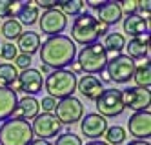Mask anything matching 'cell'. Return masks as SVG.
I'll return each instance as SVG.
<instances>
[{
	"instance_id": "13",
	"label": "cell",
	"mask_w": 151,
	"mask_h": 145,
	"mask_svg": "<svg viewBox=\"0 0 151 145\" xmlns=\"http://www.w3.org/2000/svg\"><path fill=\"white\" fill-rule=\"evenodd\" d=\"M127 131L135 140L147 141V138L151 136V113L149 111L133 113L127 120Z\"/></svg>"
},
{
	"instance_id": "19",
	"label": "cell",
	"mask_w": 151,
	"mask_h": 145,
	"mask_svg": "<svg viewBox=\"0 0 151 145\" xmlns=\"http://www.w3.org/2000/svg\"><path fill=\"white\" fill-rule=\"evenodd\" d=\"M17 104H18V96L13 89L0 87V121H6L11 118Z\"/></svg>"
},
{
	"instance_id": "18",
	"label": "cell",
	"mask_w": 151,
	"mask_h": 145,
	"mask_svg": "<svg viewBox=\"0 0 151 145\" xmlns=\"http://www.w3.org/2000/svg\"><path fill=\"white\" fill-rule=\"evenodd\" d=\"M99 11V16H96V20L100 22V24L104 26H115L118 24V22L122 20V11H120V6H118V2H115V0H107V2H102V6L96 9Z\"/></svg>"
},
{
	"instance_id": "17",
	"label": "cell",
	"mask_w": 151,
	"mask_h": 145,
	"mask_svg": "<svg viewBox=\"0 0 151 145\" xmlns=\"http://www.w3.org/2000/svg\"><path fill=\"white\" fill-rule=\"evenodd\" d=\"M122 27L124 33L131 38H142L147 36V31H149V20L142 15H131V16H126L122 22Z\"/></svg>"
},
{
	"instance_id": "26",
	"label": "cell",
	"mask_w": 151,
	"mask_h": 145,
	"mask_svg": "<svg viewBox=\"0 0 151 145\" xmlns=\"http://www.w3.org/2000/svg\"><path fill=\"white\" fill-rule=\"evenodd\" d=\"M40 16V11L37 6H33V2H26V6L22 7V11L18 13V24L20 26H33L38 22Z\"/></svg>"
},
{
	"instance_id": "41",
	"label": "cell",
	"mask_w": 151,
	"mask_h": 145,
	"mask_svg": "<svg viewBox=\"0 0 151 145\" xmlns=\"http://www.w3.org/2000/svg\"><path fill=\"white\" fill-rule=\"evenodd\" d=\"M86 145H107V143H106V141H100V140H99V141H89V143H86Z\"/></svg>"
},
{
	"instance_id": "33",
	"label": "cell",
	"mask_w": 151,
	"mask_h": 145,
	"mask_svg": "<svg viewBox=\"0 0 151 145\" xmlns=\"http://www.w3.org/2000/svg\"><path fill=\"white\" fill-rule=\"evenodd\" d=\"M31 62H33V60H31V56H29V54H24V53H18V56L15 58V67L17 69H22V71H26V69H29L31 67Z\"/></svg>"
},
{
	"instance_id": "28",
	"label": "cell",
	"mask_w": 151,
	"mask_h": 145,
	"mask_svg": "<svg viewBox=\"0 0 151 145\" xmlns=\"http://www.w3.org/2000/svg\"><path fill=\"white\" fill-rule=\"evenodd\" d=\"M104 136H106L107 145H122L126 141V138H127V132L120 125H113V127H107Z\"/></svg>"
},
{
	"instance_id": "25",
	"label": "cell",
	"mask_w": 151,
	"mask_h": 145,
	"mask_svg": "<svg viewBox=\"0 0 151 145\" xmlns=\"http://www.w3.org/2000/svg\"><path fill=\"white\" fill-rule=\"evenodd\" d=\"M0 31H2V36L7 40V42H15V40H18L20 38V35H22V26L18 24V20L17 18H9V20H6L2 26H0Z\"/></svg>"
},
{
	"instance_id": "42",
	"label": "cell",
	"mask_w": 151,
	"mask_h": 145,
	"mask_svg": "<svg viewBox=\"0 0 151 145\" xmlns=\"http://www.w3.org/2000/svg\"><path fill=\"white\" fill-rule=\"evenodd\" d=\"M100 76H102V80H100V82H109V78H107L106 71H102V73H100Z\"/></svg>"
},
{
	"instance_id": "14",
	"label": "cell",
	"mask_w": 151,
	"mask_h": 145,
	"mask_svg": "<svg viewBox=\"0 0 151 145\" xmlns=\"http://www.w3.org/2000/svg\"><path fill=\"white\" fill-rule=\"evenodd\" d=\"M107 131V120L96 113H88L80 120V132L89 140H99Z\"/></svg>"
},
{
	"instance_id": "30",
	"label": "cell",
	"mask_w": 151,
	"mask_h": 145,
	"mask_svg": "<svg viewBox=\"0 0 151 145\" xmlns=\"http://www.w3.org/2000/svg\"><path fill=\"white\" fill-rule=\"evenodd\" d=\"M17 56H18V49H17L15 44L6 42V44H2V46H0V58L6 60V64H9L11 60H15Z\"/></svg>"
},
{
	"instance_id": "21",
	"label": "cell",
	"mask_w": 151,
	"mask_h": 145,
	"mask_svg": "<svg viewBox=\"0 0 151 145\" xmlns=\"http://www.w3.org/2000/svg\"><path fill=\"white\" fill-rule=\"evenodd\" d=\"M40 35L38 33H33V31H26L20 35L18 38V44H17V49H20L24 54H35L38 49H40Z\"/></svg>"
},
{
	"instance_id": "4",
	"label": "cell",
	"mask_w": 151,
	"mask_h": 145,
	"mask_svg": "<svg viewBox=\"0 0 151 145\" xmlns=\"http://www.w3.org/2000/svg\"><path fill=\"white\" fill-rule=\"evenodd\" d=\"M33 138L31 124L26 120L9 118L0 125V145H29Z\"/></svg>"
},
{
	"instance_id": "16",
	"label": "cell",
	"mask_w": 151,
	"mask_h": 145,
	"mask_svg": "<svg viewBox=\"0 0 151 145\" xmlns=\"http://www.w3.org/2000/svg\"><path fill=\"white\" fill-rule=\"evenodd\" d=\"M77 91H78L86 100H91V102H95V100L100 96V93L104 91V87H102L100 78L91 76V74H84V76H80L78 80H77Z\"/></svg>"
},
{
	"instance_id": "2",
	"label": "cell",
	"mask_w": 151,
	"mask_h": 145,
	"mask_svg": "<svg viewBox=\"0 0 151 145\" xmlns=\"http://www.w3.org/2000/svg\"><path fill=\"white\" fill-rule=\"evenodd\" d=\"M107 51L100 42H95L91 46H86L77 53V65L86 74H100L107 64Z\"/></svg>"
},
{
	"instance_id": "24",
	"label": "cell",
	"mask_w": 151,
	"mask_h": 145,
	"mask_svg": "<svg viewBox=\"0 0 151 145\" xmlns=\"http://www.w3.org/2000/svg\"><path fill=\"white\" fill-rule=\"evenodd\" d=\"M102 46H104L106 51H109V53L122 54V51L126 47V36L122 35V33H107Z\"/></svg>"
},
{
	"instance_id": "12",
	"label": "cell",
	"mask_w": 151,
	"mask_h": 145,
	"mask_svg": "<svg viewBox=\"0 0 151 145\" xmlns=\"http://www.w3.org/2000/svg\"><path fill=\"white\" fill-rule=\"evenodd\" d=\"M122 102H124V109H131L135 113H138V111H149L151 93H149V89L127 87L122 91Z\"/></svg>"
},
{
	"instance_id": "43",
	"label": "cell",
	"mask_w": 151,
	"mask_h": 145,
	"mask_svg": "<svg viewBox=\"0 0 151 145\" xmlns=\"http://www.w3.org/2000/svg\"><path fill=\"white\" fill-rule=\"evenodd\" d=\"M0 26H2V22H0Z\"/></svg>"
},
{
	"instance_id": "36",
	"label": "cell",
	"mask_w": 151,
	"mask_h": 145,
	"mask_svg": "<svg viewBox=\"0 0 151 145\" xmlns=\"http://www.w3.org/2000/svg\"><path fill=\"white\" fill-rule=\"evenodd\" d=\"M149 4H151L149 0H142V2H138V9L142 11V13H146V18H147V15H149V9H151Z\"/></svg>"
},
{
	"instance_id": "20",
	"label": "cell",
	"mask_w": 151,
	"mask_h": 145,
	"mask_svg": "<svg viewBox=\"0 0 151 145\" xmlns=\"http://www.w3.org/2000/svg\"><path fill=\"white\" fill-rule=\"evenodd\" d=\"M126 56H129L131 60H144L147 58L149 54V40L147 36H142V38H131L127 44H126Z\"/></svg>"
},
{
	"instance_id": "9",
	"label": "cell",
	"mask_w": 151,
	"mask_h": 145,
	"mask_svg": "<svg viewBox=\"0 0 151 145\" xmlns=\"http://www.w3.org/2000/svg\"><path fill=\"white\" fill-rule=\"evenodd\" d=\"M42 85H44V78H42V74L38 73V69H33L29 67L22 73H18V78L17 82L13 84V91H20L24 93L26 96H35L42 91Z\"/></svg>"
},
{
	"instance_id": "11",
	"label": "cell",
	"mask_w": 151,
	"mask_h": 145,
	"mask_svg": "<svg viewBox=\"0 0 151 145\" xmlns=\"http://www.w3.org/2000/svg\"><path fill=\"white\" fill-rule=\"evenodd\" d=\"M38 26H40V33L49 36H57L68 27V18L64 13H60L58 7L44 11L42 16H38Z\"/></svg>"
},
{
	"instance_id": "23",
	"label": "cell",
	"mask_w": 151,
	"mask_h": 145,
	"mask_svg": "<svg viewBox=\"0 0 151 145\" xmlns=\"http://www.w3.org/2000/svg\"><path fill=\"white\" fill-rule=\"evenodd\" d=\"M18 78V69L13 64H0V87L2 89H11L13 84Z\"/></svg>"
},
{
	"instance_id": "22",
	"label": "cell",
	"mask_w": 151,
	"mask_h": 145,
	"mask_svg": "<svg viewBox=\"0 0 151 145\" xmlns=\"http://www.w3.org/2000/svg\"><path fill=\"white\" fill-rule=\"evenodd\" d=\"M135 80V87H140V89H149L151 85V67H149V62L144 60L140 62L138 65H135V73H133V78Z\"/></svg>"
},
{
	"instance_id": "35",
	"label": "cell",
	"mask_w": 151,
	"mask_h": 145,
	"mask_svg": "<svg viewBox=\"0 0 151 145\" xmlns=\"http://www.w3.org/2000/svg\"><path fill=\"white\" fill-rule=\"evenodd\" d=\"M35 4H37V7H38V9H46V11L55 9V7L58 6L57 0H38V2H35Z\"/></svg>"
},
{
	"instance_id": "39",
	"label": "cell",
	"mask_w": 151,
	"mask_h": 145,
	"mask_svg": "<svg viewBox=\"0 0 151 145\" xmlns=\"http://www.w3.org/2000/svg\"><path fill=\"white\" fill-rule=\"evenodd\" d=\"M127 145H149V141H142V140H133V141H129Z\"/></svg>"
},
{
	"instance_id": "8",
	"label": "cell",
	"mask_w": 151,
	"mask_h": 145,
	"mask_svg": "<svg viewBox=\"0 0 151 145\" xmlns=\"http://www.w3.org/2000/svg\"><path fill=\"white\" fill-rule=\"evenodd\" d=\"M53 113H55L57 120L62 125H73V124H77V121L82 120L84 105L78 98L69 96V98H64L60 102H57V107H55Z\"/></svg>"
},
{
	"instance_id": "7",
	"label": "cell",
	"mask_w": 151,
	"mask_h": 145,
	"mask_svg": "<svg viewBox=\"0 0 151 145\" xmlns=\"http://www.w3.org/2000/svg\"><path fill=\"white\" fill-rule=\"evenodd\" d=\"M96 111L102 118H115L124 113V102H122V91L118 89H104L100 96L95 100Z\"/></svg>"
},
{
	"instance_id": "29",
	"label": "cell",
	"mask_w": 151,
	"mask_h": 145,
	"mask_svg": "<svg viewBox=\"0 0 151 145\" xmlns=\"http://www.w3.org/2000/svg\"><path fill=\"white\" fill-rule=\"evenodd\" d=\"M84 0H64V2H58L57 7H60L58 11L64 15H71V16H78L82 13V9H84Z\"/></svg>"
},
{
	"instance_id": "40",
	"label": "cell",
	"mask_w": 151,
	"mask_h": 145,
	"mask_svg": "<svg viewBox=\"0 0 151 145\" xmlns=\"http://www.w3.org/2000/svg\"><path fill=\"white\" fill-rule=\"evenodd\" d=\"M38 73H40V74H49V73H51V69H49V67H46V65H40Z\"/></svg>"
},
{
	"instance_id": "6",
	"label": "cell",
	"mask_w": 151,
	"mask_h": 145,
	"mask_svg": "<svg viewBox=\"0 0 151 145\" xmlns=\"http://www.w3.org/2000/svg\"><path fill=\"white\" fill-rule=\"evenodd\" d=\"M135 65H137V62L131 60L129 56H126V54H115L111 60H107L104 71H106L107 78H109V82L127 84L133 78Z\"/></svg>"
},
{
	"instance_id": "5",
	"label": "cell",
	"mask_w": 151,
	"mask_h": 145,
	"mask_svg": "<svg viewBox=\"0 0 151 145\" xmlns=\"http://www.w3.org/2000/svg\"><path fill=\"white\" fill-rule=\"evenodd\" d=\"M99 24L91 13H80L77 18L73 20L71 26V36H73V44L75 46H91V44L99 42L100 35H99Z\"/></svg>"
},
{
	"instance_id": "27",
	"label": "cell",
	"mask_w": 151,
	"mask_h": 145,
	"mask_svg": "<svg viewBox=\"0 0 151 145\" xmlns=\"http://www.w3.org/2000/svg\"><path fill=\"white\" fill-rule=\"evenodd\" d=\"M26 2H13V0H0V18H15L22 11Z\"/></svg>"
},
{
	"instance_id": "37",
	"label": "cell",
	"mask_w": 151,
	"mask_h": 145,
	"mask_svg": "<svg viewBox=\"0 0 151 145\" xmlns=\"http://www.w3.org/2000/svg\"><path fill=\"white\" fill-rule=\"evenodd\" d=\"M84 4H88L91 9H99V7L102 6V2H100V0H88V2H84Z\"/></svg>"
},
{
	"instance_id": "38",
	"label": "cell",
	"mask_w": 151,
	"mask_h": 145,
	"mask_svg": "<svg viewBox=\"0 0 151 145\" xmlns=\"http://www.w3.org/2000/svg\"><path fill=\"white\" fill-rule=\"evenodd\" d=\"M29 145H53V143H49L47 140H38V138H37V140H33V141H31Z\"/></svg>"
},
{
	"instance_id": "15",
	"label": "cell",
	"mask_w": 151,
	"mask_h": 145,
	"mask_svg": "<svg viewBox=\"0 0 151 145\" xmlns=\"http://www.w3.org/2000/svg\"><path fill=\"white\" fill-rule=\"evenodd\" d=\"M40 114V105H38V100L35 96H24V98H20L18 100V104L13 111V114L11 118L15 120H35L37 116Z\"/></svg>"
},
{
	"instance_id": "10",
	"label": "cell",
	"mask_w": 151,
	"mask_h": 145,
	"mask_svg": "<svg viewBox=\"0 0 151 145\" xmlns=\"http://www.w3.org/2000/svg\"><path fill=\"white\" fill-rule=\"evenodd\" d=\"M31 129H33V136H37L38 140H49V138H57V134H60L62 124L57 120L55 114L42 113L33 120Z\"/></svg>"
},
{
	"instance_id": "1",
	"label": "cell",
	"mask_w": 151,
	"mask_h": 145,
	"mask_svg": "<svg viewBox=\"0 0 151 145\" xmlns=\"http://www.w3.org/2000/svg\"><path fill=\"white\" fill-rule=\"evenodd\" d=\"M38 51H40L42 65H46L53 71L66 69L68 65L75 64V58H77V46L66 35L49 36L47 40L40 44Z\"/></svg>"
},
{
	"instance_id": "3",
	"label": "cell",
	"mask_w": 151,
	"mask_h": 145,
	"mask_svg": "<svg viewBox=\"0 0 151 145\" xmlns=\"http://www.w3.org/2000/svg\"><path fill=\"white\" fill-rule=\"evenodd\" d=\"M77 74H73L69 69H58V71H51L47 74V78L44 80L46 91L51 98H69L77 91Z\"/></svg>"
},
{
	"instance_id": "34",
	"label": "cell",
	"mask_w": 151,
	"mask_h": 145,
	"mask_svg": "<svg viewBox=\"0 0 151 145\" xmlns=\"http://www.w3.org/2000/svg\"><path fill=\"white\" fill-rule=\"evenodd\" d=\"M38 105H40V109L44 111V113L53 114V111L57 107V100L51 98V96H46V98H42V102H38Z\"/></svg>"
},
{
	"instance_id": "31",
	"label": "cell",
	"mask_w": 151,
	"mask_h": 145,
	"mask_svg": "<svg viewBox=\"0 0 151 145\" xmlns=\"http://www.w3.org/2000/svg\"><path fill=\"white\" fill-rule=\"evenodd\" d=\"M55 145H82V138L75 132H64L57 136Z\"/></svg>"
},
{
	"instance_id": "32",
	"label": "cell",
	"mask_w": 151,
	"mask_h": 145,
	"mask_svg": "<svg viewBox=\"0 0 151 145\" xmlns=\"http://www.w3.org/2000/svg\"><path fill=\"white\" fill-rule=\"evenodd\" d=\"M118 6H120L122 15H126V16L137 15V11H138V2L137 0H124V2H118Z\"/></svg>"
}]
</instances>
